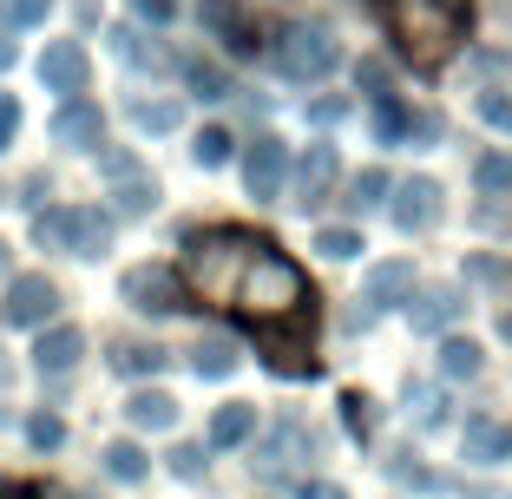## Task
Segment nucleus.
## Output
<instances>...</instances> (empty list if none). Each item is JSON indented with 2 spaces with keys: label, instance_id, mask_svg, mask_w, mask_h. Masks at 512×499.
I'll return each mask as SVG.
<instances>
[{
  "label": "nucleus",
  "instance_id": "f257e3e1",
  "mask_svg": "<svg viewBox=\"0 0 512 499\" xmlns=\"http://www.w3.org/2000/svg\"><path fill=\"white\" fill-rule=\"evenodd\" d=\"M381 27H388V40L401 46L414 66H440L453 60V46L467 40V7L460 0H375Z\"/></svg>",
  "mask_w": 512,
  "mask_h": 499
},
{
  "label": "nucleus",
  "instance_id": "f03ea898",
  "mask_svg": "<svg viewBox=\"0 0 512 499\" xmlns=\"http://www.w3.org/2000/svg\"><path fill=\"white\" fill-rule=\"evenodd\" d=\"M270 66L289 79V86H316V79H329L335 66H342V46H335V33H329V27L302 20V27H283V33H276Z\"/></svg>",
  "mask_w": 512,
  "mask_h": 499
},
{
  "label": "nucleus",
  "instance_id": "7ed1b4c3",
  "mask_svg": "<svg viewBox=\"0 0 512 499\" xmlns=\"http://www.w3.org/2000/svg\"><path fill=\"white\" fill-rule=\"evenodd\" d=\"M33 237L66 250V257H99L112 243V217L92 211V204H60V211H40L33 217Z\"/></svg>",
  "mask_w": 512,
  "mask_h": 499
},
{
  "label": "nucleus",
  "instance_id": "20e7f679",
  "mask_svg": "<svg viewBox=\"0 0 512 499\" xmlns=\"http://www.w3.org/2000/svg\"><path fill=\"white\" fill-rule=\"evenodd\" d=\"M119 289H125V303H132L138 316H178V309H191L178 270H165V263H138V270H125Z\"/></svg>",
  "mask_w": 512,
  "mask_h": 499
},
{
  "label": "nucleus",
  "instance_id": "39448f33",
  "mask_svg": "<svg viewBox=\"0 0 512 499\" xmlns=\"http://www.w3.org/2000/svg\"><path fill=\"white\" fill-rule=\"evenodd\" d=\"M60 309V289L46 283V276H14L7 283V303H0V322L7 329H46Z\"/></svg>",
  "mask_w": 512,
  "mask_h": 499
},
{
  "label": "nucleus",
  "instance_id": "423d86ee",
  "mask_svg": "<svg viewBox=\"0 0 512 499\" xmlns=\"http://www.w3.org/2000/svg\"><path fill=\"white\" fill-rule=\"evenodd\" d=\"M283 178H289V145L263 132L250 152H243V191H250L256 204H270V197H283Z\"/></svg>",
  "mask_w": 512,
  "mask_h": 499
},
{
  "label": "nucleus",
  "instance_id": "0eeeda50",
  "mask_svg": "<svg viewBox=\"0 0 512 499\" xmlns=\"http://www.w3.org/2000/svg\"><path fill=\"white\" fill-rule=\"evenodd\" d=\"M440 211H447V204H440L434 178H407L401 191H394V230H401V237H427V230L440 224Z\"/></svg>",
  "mask_w": 512,
  "mask_h": 499
},
{
  "label": "nucleus",
  "instance_id": "6e6552de",
  "mask_svg": "<svg viewBox=\"0 0 512 499\" xmlns=\"http://www.w3.org/2000/svg\"><path fill=\"white\" fill-rule=\"evenodd\" d=\"M86 73H92V60H86V46H79V40H53L40 53V86L60 92V99L86 92Z\"/></svg>",
  "mask_w": 512,
  "mask_h": 499
},
{
  "label": "nucleus",
  "instance_id": "1a4fd4ad",
  "mask_svg": "<svg viewBox=\"0 0 512 499\" xmlns=\"http://www.w3.org/2000/svg\"><path fill=\"white\" fill-rule=\"evenodd\" d=\"M46 132H53V145H66V152H92V145H99V132H106V119H99V106H92V99H66L60 112H53V125H46Z\"/></svg>",
  "mask_w": 512,
  "mask_h": 499
},
{
  "label": "nucleus",
  "instance_id": "9d476101",
  "mask_svg": "<svg viewBox=\"0 0 512 499\" xmlns=\"http://www.w3.org/2000/svg\"><path fill=\"white\" fill-rule=\"evenodd\" d=\"M335 178H342V158H335V145H309L296 165V204L302 211H316V204H329Z\"/></svg>",
  "mask_w": 512,
  "mask_h": 499
},
{
  "label": "nucleus",
  "instance_id": "9b49d317",
  "mask_svg": "<svg viewBox=\"0 0 512 499\" xmlns=\"http://www.w3.org/2000/svg\"><path fill=\"white\" fill-rule=\"evenodd\" d=\"M197 20H204V33H217L237 60L256 53V27H250V14H243L237 0H197Z\"/></svg>",
  "mask_w": 512,
  "mask_h": 499
},
{
  "label": "nucleus",
  "instance_id": "f8f14e48",
  "mask_svg": "<svg viewBox=\"0 0 512 499\" xmlns=\"http://www.w3.org/2000/svg\"><path fill=\"white\" fill-rule=\"evenodd\" d=\"M407 296H414V263H407V257H388V263H375V270H368V283H362L368 316H381V309L407 303Z\"/></svg>",
  "mask_w": 512,
  "mask_h": 499
},
{
  "label": "nucleus",
  "instance_id": "ddd939ff",
  "mask_svg": "<svg viewBox=\"0 0 512 499\" xmlns=\"http://www.w3.org/2000/svg\"><path fill=\"white\" fill-rule=\"evenodd\" d=\"M79 355H86V335H79L73 322H53V329H40V342H33V368H40V375H73Z\"/></svg>",
  "mask_w": 512,
  "mask_h": 499
},
{
  "label": "nucleus",
  "instance_id": "4468645a",
  "mask_svg": "<svg viewBox=\"0 0 512 499\" xmlns=\"http://www.w3.org/2000/svg\"><path fill=\"white\" fill-rule=\"evenodd\" d=\"M460 316H467L460 289H421V303L407 296V322H414V335H447Z\"/></svg>",
  "mask_w": 512,
  "mask_h": 499
},
{
  "label": "nucleus",
  "instance_id": "2eb2a0df",
  "mask_svg": "<svg viewBox=\"0 0 512 499\" xmlns=\"http://www.w3.org/2000/svg\"><path fill=\"white\" fill-rule=\"evenodd\" d=\"M460 447H467V460H480V467H499V460H512V421L473 414L467 434H460Z\"/></svg>",
  "mask_w": 512,
  "mask_h": 499
},
{
  "label": "nucleus",
  "instance_id": "dca6fc26",
  "mask_svg": "<svg viewBox=\"0 0 512 499\" xmlns=\"http://www.w3.org/2000/svg\"><path fill=\"white\" fill-rule=\"evenodd\" d=\"M125 421H132L138 434H165V427H178V401H171L165 388H138L132 401H125Z\"/></svg>",
  "mask_w": 512,
  "mask_h": 499
},
{
  "label": "nucleus",
  "instance_id": "f3484780",
  "mask_svg": "<svg viewBox=\"0 0 512 499\" xmlns=\"http://www.w3.org/2000/svg\"><path fill=\"white\" fill-rule=\"evenodd\" d=\"M368 125H375L381 145H407V138H414V112H407L394 92H368Z\"/></svg>",
  "mask_w": 512,
  "mask_h": 499
},
{
  "label": "nucleus",
  "instance_id": "a211bd4d",
  "mask_svg": "<svg viewBox=\"0 0 512 499\" xmlns=\"http://www.w3.org/2000/svg\"><path fill=\"white\" fill-rule=\"evenodd\" d=\"M250 434H256V408H250V401H224V408L211 414V434H204V447H217V454H224V447H243Z\"/></svg>",
  "mask_w": 512,
  "mask_h": 499
},
{
  "label": "nucleus",
  "instance_id": "6ab92c4d",
  "mask_svg": "<svg viewBox=\"0 0 512 499\" xmlns=\"http://www.w3.org/2000/svg\"><path fill=\"white\" fill-rule=\"evenodd\" d=\"M191 368H197V375H211V381L237 375V342H230V335H197V348H191Z\"/></svg>",
  "mask_w": 512,
  "mask_h": 499
},
{
  "label": "nucleus",
  "instance_id": "aec40b11",
  "mask_svg": "<svg viewBox=\"0 0 512 499\" xmlns=\"http://www.w3.org/2000/svg\"><path fill=\"white\" fill-rule=\"evenodd\" d=\"M112 204H119V217H145L158 204V184L145 171H125V178H112Z\"/></svg>",
  "mask_w": 512,
  "mask_h": 499
},
{
  "label": "nucleus",
  "instance_id": "412c9836",
  "mask_svg": "<svg viewBox=\"0 0 512 499\" xmlns=\"http://www.w3.org/2000/svg\"><path fill=\"white\" fill-rule=\"evenodd\" d=\"M106 473H112V480H125V486H138L151 473V454L138 447V440H112V447H106Z\"/></svg>",
  "mask_w": 512,
  "mask_h": 499
},
{
  "label": "nucleus",
  "instance_id": "4be33fe9",
  "mask_svg": "<svg viewBox=\"0 0 512 499\" xmlns=\"http://www.w3.org/2000/svg\"><path fill=\"white\" fill-rule=\"evenodd\" d=\"M440 375H447V381H473V375H480V342L447 335V342H440Z\"/></svg>",
  "mask_w": 512,
  "mask_h": 499
},
{
  "label": "nucleus",
  "instance_id": "5701e85b",
  "mask_svg": "<svg viewBox=\"0 0 512 499\" xmlns=\"http://www.w3.org/2000/svg\"><path fill=\"white\" fill-rule=\"evenodd\" d=\"M184 86L197 92V99H204V106H217V99H230V73L217 60H191L184 66Z\"/></svg>",
  "mask_w": 512,
  "mask_h": 499
},
{
  "label": "nucleus",
  "instance_id": "b1692460",
  "mask_svg": "<svg viewBox=\"0 0 512 499\" xmlns=\"http://www.w3.org/2000/svg\"><path fill=\"white\" fill-rule=\"evenodd\" d=\"M112 368H119V375H158V368H165V348H145V342H112Z\"/></svg>",
  "mask_w": 512,
  "mask_h": 499
},
{
  "label": "nucleus",
  "instance_id": "393cba45",
  "mask_svg": "<svg viewBox=\"0 0 512 499\" xmlns=\"http://www.w3.org/2000/svg\"><path fill=\"white\" fill-rule=\"evenodd\" d=\"M178 119H184L178 99H138V106H132V125H138V132H178Z\"/></svg>",
  "mask_w": 512,
  "mask_h": 499
},
{
  "label": "nucleus",
  "instance_id": "a878e982",
  "mask_svg": "<svg viewBox=\"0 0 512 499\" xmlns=\"http://www.w3.org/2000/svg\"><path fill=\"white\" fill-rule=\"evenodd\" d=\"M473 184H480L486 197H506V191H512V158H506V152H480V165H473Z\"/></svg>",
  "mask_w": 512,
  "mask_h": 499
},
{
  "label": "nucleus",
  "instance_id": "bb28decb",
  "mask_svg": "<svg viewBox=\"0 0 512 499\" xmlns=\"http://www.w3.org/2000/svg\"><path fill=\"white\" fill-rule=\"evenodd\" d=\"M316 250H322V257H335V263H348V257H362L368 243H362V230L329 224V230H316Z\"/></svg>",
  "mask_w": 512,
  "mask_h": 499
},
{
  "label": "nucleus",
  "instance_id": "cd10ccee",
  "mask_svg": "<svg viewBox=\"0 0 512 499\" xmlns=\"http://www.w3.org/2000/svg\"><path fill=\"white\" fill-rule=\"evenodd\" d=\"M230 145H237V138L224 132V125H211V132H197V145H191V158L204 171H217V165H230Z\"/></svg>",
  "mask_w": 512,
  "mask_h": 499
},
{
  "label": "nucleus",
  "instance_id": "c85d7f7f",
  "mask_svg": "<svg viewBox=\"0 0 512 499\" xmlns=\"http://www.w3.org/2000/svg\"><path fill=\"white\" fill-rule=\"evenodd\" d=\"M394 184H388V171H362V178L348 184V211H375L381 197H388Z\"/></svg>",
  "mask_w": 512,
  "mask_h": 499
},
{
  "label": "nucleus",
  "instance_id": "c756f323",
  "mask_svg": "<svg viewBox=\"0 0 512 499\" xmlns=\"http://www.w3.org/2000/svg\"><path fill=\"white\" fill-rule=\"evenodd\" d=\"M342 427L355 440H368L375 434V401H368V394H342Z\"/></svg>",
  "mask_w": 512,
  "mask_h": 499
},
{
  "label": "nucleus",
  "instance_id": "7c9ffc66",
  "mask_svg": "<svg viewBox=\"0 0 512 499\" xmlns=\"http://www.w3.org/2000/svg\"><path fill=\"white\" fill-rule=\"evenodd\" d=\"M46 14H53V0H0V20L7 27H40Z\"/></svg>",
  "mask_w": 512,
  "mask_h": 499
},
{
  "label": "nucleus",
  "instance_id": "2f4dec72",
  "mask_svg": "<svg viewBox=\"0 0 512 499\" xmlns=\"http://www.w3.org/2000/svg\"><path fill=\"white\" fill-rule=\"evenodd\" d=\"M27 440L46 454V447H60V440H66V421H60V414H33V421H27Z\"/></svg>",
  "mask_w": 512,
  "mask_h": 499
},
{
  "label": "nucleus",
  "instance_id": "473e14b6",
  "mask_svg": "<svg viewBox=\"0 0 512 499\" xmlns=\"http://www.w3.org/2000/svg\"><path fill=\"white\" fill-rule=\"evenodd\" d=\"M467 276H473V283H512V263L506 257H467Z\"/></svg>",
  "mask_w": 512,
  "mask_h": 499
},
{
  "label": "nucleus",
  "instance_id": "72a5a7b5",
  "mask_svg": "<svg viewBox=\"0 0 512 499\" xmlns=\"http://www.w3.org/2000/svg\"><path fill=\"white\" fill-rule=\"evenodd\" d=\"M480 119L499 125V132H512V92H480Z\"/></svg>",
  "mask_w": 512,
  "mask_h": 499
},
{
  "label": "nucleus",
  "instance_id": "f704fd0d",
  "mask_svg": "<svg viewBox=\"0 0 512 499\" xmlns=\"http://www.w3.org/2000/svg\"><path fill=\"white\" fill-rule=\"evenodd\" d=\"M14 138H20V99H14V92H0V152H7Z\"/></svg>",
  "mask_w": 512,
  "mask_h": 499
},
{
  "label": "nucleus",
  "instance_id": "c9c22d12",
  "mask_svg": "<svg viewBox=\"0 0 512 499\" xmlns=\"http://www.w3.org/2000/svg\"><path fill=\"white\" fill-rule=\"evenodd\" d=\"M407 401H414L421 427H440V394H434V388H407Z\"/></svg>",
  "mask_w": 512,
  "mask_h": 499
},
{
  "label": "nucleus",
  "instance_id": "e433bc0d",
  "mask_svg": "<svg viewBox=\"0 0 512 499\" xmlns=\"http://www.w3.org/2000/svg\"><path fill=\"white\" fill-rule=\"evenodd\" d=\"M171 473H178V480H197V473H204V447H178V454H171Z\"/></svg>",
  "mask_w": 512,
  "mask_h": 499
},
{
  "label": "nucleus",
  "instance_id": "4c0bfd02",
  "mask_svg": "<svg viewBox=\"0 0 512 499\" xmlns=\"http://www.w3.org/2000/svg\"><path fill=\"white\" fill-rule=\"evenodd\" d=\"M138 7V20H151V27H165L171 14H178V0H132Z\"/></svg>",
  "mask_w": 512,
  "mask_h": 499
},
{
  "label": "nucleus",
  "instance_id": "58836bf2",
  "mask_svg": "<svg viewBox=\"0 0 512 499\" xmlns=\"http://www.w3.org/2000/svg\"><path fill=\"white\" fill-rule=\"evenodd\" d=\"M99 171H106V178H125V171H138V158L132 152H99Z\"/></svg>",
  "mask_w": 512,
  "mask_h": 499
},
{
  "label": "nucleus",
  "instance_id": "ea45409f",
  "mask_svg": "<svg viewBox=\"0 0 512 499\" xmlns=\"http://www.w3.org/2000/svg\"><path fill=\"white\" fill-rule=\"evenodd\" d=\"M296 499H348V493H342L335 480H302V486H296Z\"/></svg>",
  "mask_w": 512,
  "mask_h": 499
},
{
  "label": "nucleus",
  "instance_id": "a19ab883",
  "mask_svg": "<svg viewBox=\"0 0 512 499\" xmlns=\"http://www.w3.org/2000/svg\"><path fill=\"white\" fill-rule=\"evenodd\" d=\"M355 79H362L368 92H388V66H381V60H362V73H355Z\"/></svg>",
  "mask_w": 512,
  "mask_h": 499
},
{
  "label": "nucleus",
  "instance_id": "79ce46f5",
  "mask_svg": "<svg viewBox=\"0 0 512 499\" xmlns=\"http://www.w3.org/2000/svg\"><path fill=\"white\" fill-rule=\"evenodd\" d=\"M342 112H348V99H322V106H316V125H335Z\"/></svg>",
  "mask_w": 512,
  "mask_h": 499
},
{
  "label": "nucleus",
  "instance_id": "37998d69",
  "mask_svg": "<svg viewBox=\"0 0 512 499\" xmlns=\"http://www.w3.org/2000/svg\"><path fill=\"white\" fill-rule=\"evenodd\" d=\"M7 66H14V46H7V40H0V73H7Z\"/></svg>",
  "mask_w": 512,
  "mask_h": 499
},
{
  "label": "nucleus",
  "instance_id": "c03bdc74",
  "mask_svg": "<svg viewBox=\"0 0 512 499\" xmlns=\"http://www.w3.org/2000/svg\"><path fill=\"white\" fill-rule=\"evenodd\" d=\"M499 335H506V342H512V309H506V316H499Z\"/></svg>",
  "mask_w": 512,
  "mask_h": 499
},
{
  "label": "nucleus",
  "instance_id": "a18cd8bd",
  "mask_svg": "<svg viewBox=\"0 0 512 499\" xmlns=\"http://www.w3.org/2000/svg\"><path fill=\"white\" fill-rule=\"evenodd\" d=\"M0 276H7V250H0Z\"/></svg>",
  "mask_w": 512,
  "mask_h": 499
}]
</instances>
